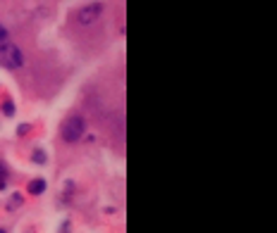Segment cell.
Returning <instances> with one entry per match:
<instances>
[{
    "label": "cell",
    "instance_id": "8992f818",
    "mask_svg": "<svg viewBox=\"0 0 277 233\" xmlns=\"http://www.w3.org/2000/svg\"><path fill=\"white\" fill-rule=\"evenodd\" d=\"M3 181H5V167L0 164V183H3Z\"/></svg>",
    "mask_w": 277,
    "mask_h": 233
},
{
    "label": "cell",
    "instance_id": "52a82bcc",
    "mask_svg": "<svg viewBox=\"0 0 277 233\" xmlns=\"http://www.w3.org/2000/svg\"><path fill=\"white\" fill-rule=\"evenodd\" d=\"M0 233H5V231H3V228H0Z\"/></svg>",
    "mask_w": 277,
    "mask_h": 233
},
{
    "label": "cell",
    "instance_id": "3957f363",
    "mask_svg": "<svg viewBox=\"0 0 277 233\" xmlns=\"http://www.w3.org/2000/svg\"><path fill=\"white\" fill-rule=\"evenodd\" d=\"M101 15H103V3H89V5H84V8L77 12V22L84 24V27H89V24H93Z\"/></svg>",
    "mask_w": 277,
    "mask_h": 233
},
{
    "label": "cell",
    "instance_id": "7a4b0ae2",
    "mask_svg": "<svg viewBox=\"0 0 277 233\" xmlns=\"http://www.w3.org/2000/svg\"><path fill=\"white\" fill-rule=\"evenodd\" d=\"M0 64L8 67V69H19L24 64V53L19 50L17 43L5 41V43L0 45Z\"/></svg>",
    "mask_w": 277,
    "mask_h": 233
},
{
    "label": "cell",
    "instance_id": "5b68a950",
    "mask_svg": "<svg viewBox=\"0 0 277 233\" xmlns=\"http://www.w3.org/2000/svg\"><path fill=\"white\" fill-rule=\"evenodd\" d=\"M5 41H10V38H8V29H5L3 24H0V45L5 43Z\"/></svg>",
    "mask_w": 277,
    "mask_h": 233
},
{
    "label": "cell",
    "instance_id": "6da1fadb",
    "mask_svg": "<svg viewBox=\"0 0 277 233\" xmlns=\"http://www.w3.org/2000/svg\"><path fill=\"white\" fill-rule=\"evenodd\" d=\"M84 131H86V119H84L82 114H72L62 122L60 136H62L65 143H77V141L84 136Z\"/></svg>",
    "mask_w": 277,
    "mask_h": 233
},
{
    "label": "cell",
    "instance_id": "277c9868",
    "mask_svg": "<svg viewBox=\"0 0 277 233\" xmlns=\"http://www.w3.org/2000/svg\"><path fill=\"white\" fill-rule=\"evenodd\" d=\"M43 190H46V181H31L29 183V193H34V195L43 193Z\"/></svg>",
    "mask_w": 277,
    "mask_h": 233
}]
</instances>
